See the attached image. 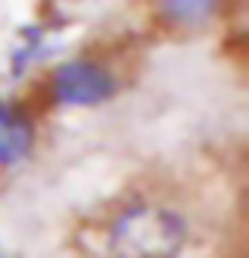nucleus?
Segmentation results:
<instances>
[{"label":"nucleus","instance_id":"obj_2","mask_svg":"<svg viewBox=\"0 0 249 258\" xmlns=\"http://www.w3.org/2000/svg\"><path fill=\"white\" fill-rule=\"evenodd\" d=\"M117 95L114 73L98 60L76 57L51 73V98L60 107H98Z\"/></svg>","mask_w":249,"mask_h":258},{"label":"nucleus","instance_id":"obj_4","mask_svg":"<svg viewBox=\"0 0 249 258\" xmlns=\"http://www.w3.org/2000/svg\"><path fill=\"white\" fill-rule=\"evenodd\" d=\"M164 22L177 29H205L218 19L224 0H155Z\"/></svg>","mask_w":249,"mask_h":258},{"label":"nucleus","instance_id":"obj_3","mask_svg":"<svg viewBox=\"0 0 249 258\" xmlns=\"http://www.w3.org/2000/svg\"><path fill=\"white\" fill-rule=\"evenodd\" d=\"M35 145V126L29 113L0 101V167H13L29 158Z\"/></svg>","mask_w":249,"mask_h":258},{"label":"nucleus","instance_id":"obj_1","mask_svg":"<svg viewBox=\"0 0 249 258\" xmlns=\"http://www.w3.org/2000/svg\"><path fill=\"white\" fill-rule=\"evenodd\" d=\"M189 239L183 214L164 205H126L108 227V246L120 255H177Z\"/></svg>","mask_w":249,"mask_h":258}]
</instances>
